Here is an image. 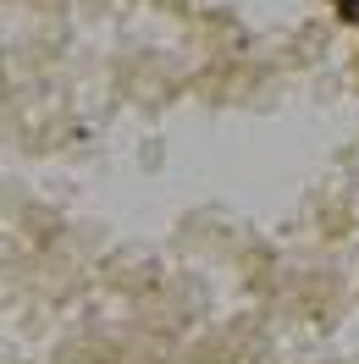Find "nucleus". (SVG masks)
<instances>
[{
	"mask_svg": "<svg viewBox=\"0 0 359 364\" xmlns=\"http://www.w3.org/2000/svg\"><path fill=\"white\" fill-rule=\"evenodd\" d=\"M337 11H343V17H359V0H337Z\"/></svg>",
	"mask_w": 359,
	"mask_h": 364,
	"instance_id": "f257e3e1",
	"label": "nucleus"
}]
</instances>
